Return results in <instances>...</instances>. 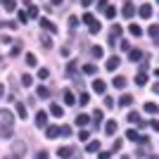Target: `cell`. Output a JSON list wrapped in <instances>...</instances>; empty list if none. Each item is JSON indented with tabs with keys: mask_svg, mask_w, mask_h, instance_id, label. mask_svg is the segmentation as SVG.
<instances>
[{
	"mask_svg": "<svg viewBox=\"0 0 159 159\" xmlns=\"http://www.w3.org/2000/svg\"><path fill=\"white\" fill-rule=\"evenodd\" d=\"M105 17H107V19H114V17H116V7L107 5V7H105Z\"/></svg>",
	"mask_w": 159,
	"mask_h": 159,
	"instance_id": "cell-24",
	"label": "cell"
},
{
	"mask_svg": "<svg viewBox=\"0 0 159 159\" xmlns=\"http://www.w3.org/2000/svg\"><path fill=\"white\" fill-rule=\"evenodd\" d=\"M74 124H76V126H81V128H83V126H88V124H90V116H88V114H83V112H81L79 116L74 119Z\"/></svg>",
	"mask_w": 159,
	"mask_h": 159,
	"instance_id": "cell-4",
	"label": "cell"
},
{
	"mask_svg": "<svg viewBox=\"0 0 159 159\" xmlns=\"http://www.w3.org/2000/svg\"><path fill=\"white\" fill-rule=\"evenodd\" d=\"M14 131V114L0 109V138H10Z\"/></svg>",
	"mask_w": 159,
	"mask_h": 159,
	"instance_id": "cell-1",
	"label": "cell"
},
{
	"mask_svg": "<svg viewBox=\"0 0 159 159\" xmlns=\"http://www.w3.org/2000/svg\"><path fill=\"white\" fill-rule=\"evenodd\" d=\"M128 121H131V124H138V128H145V126H147L145 121L138 116V112H131V114H128Z\"/></svg>",
	"mask_w": 159,
	"mask_h": 159,
	"instance_id": "cell-7",
	"label": "cell"
},
{
	"mask_svg": "<svg viewBox=\"0 0 159 159\" xmlns=\"http://www.w3.org/2000/svg\"><path fill=\"white\" fill-rule=\"evenodd\" d=\"M98 69H95V64H86L83 66V74H95Z\"/></svg>",
	"mask_w": 159,
	"mask_h": 159,
	"instance_id": "cell-40",
	"label": "cell"
},
{
	"mask_svg": "<svg viewBox=\"0 0 159 159\" xmlns=\"http://www.w3.org/2000/svg\"><path fill=\"white\" fill-rule=\"evenodd\" d=\"M145 112L147 114H157V105H154V102H147V105H145Z\"/></svg>",
	"mask_w": 159,
	"mask_h": 159,
	"instance_id": "cell-37",
	"label": "cell"
},
{
	"mask_svg": "<svg viewBox=\"0 0 159 159\" xmlns=\"http://www.w3.org/2000/svg\"><path fill=\"white\" fill-rule=\"evenodd\" d=\"M128 33H131L133 38H140V36H143V29H140L138 24H131V26H128Z\"/></svg>",
	"mask_w": 159,
	"mask_h": 159,
	"instance_id": "cell-13",
	"label": "cell"
},
{
	"mask_svg": "<svg viewBox=\"0 0 159 159\" xmlns=\"http://www.w3.org/2000/svg\"><path fill=\"white\" fill-rule=\"evenodd\" d=\"M116 66H119V57H109V60H107V69H109V71H114Z\"/></svg>",
	"mask_w": 159,
	"mask_h": 159,
	"instance_id": "cell-25",
	"label": "cell"
},
{
	"mask_svg": "<svg viewBox=\"0 0 159 159\" xmlns=\"http://www.w3.org/2000/svg\"><path fill=\"white\" fill-rule=\"evenodd\" d=\"M50 114H52V116H64V109H62V105H50Z\"/></svg>",
	"mask_w": 159,
	"mask_h": 159,
	"instance_id": "cell-19",
	"label": "cell"
},
{
	"mask_svg": "<svg viewBox=\"0 0 159 159\" xmlns=\"http://www.w3.org/2000/svg\"><path fill=\"white\" fill-rule=\"evenodd\" d=\"M60 135H62V138H66V135H71V126H66V124H62V126H60Z\"/></svg>",
	"mask_w": 159,
	"mask_h": 159,
	"instance_id": "cell-32",
	"label": "cell"
},
{
	"mask_svg": "<svg viewBox=\"0 0 159 159\" xmlns=\"http://www.w3.org/2000/svg\"><path fill=\"white\" fill-rule=\"evenodd\" d=\"M40 29H45L48 33H55V31H57V26H55V24H52L50 19H45V17L40 19Z\"/></svg>",
	"mask_w": 159,
	"mask_h": 159,
	"instance_id": "cell-6",
	"label": "cell"
},
{
	"mask_svg": "<svg viewBox=\"0 0 159 159\" xmlns=\"http://www.w3.org/2000/svg\"><path fill=\"white\" fill-rule=\"evenodd\" d=\"M138 14L140 17H143V19H150V17H152V5H140V10H138Z\"/></svg>",
	"mask_w": 159,
	"mask_h": 159,
	"instance_id": "cell-5",
	"label": "cell"
},
{
	"mask_svg": "<svg viewBox=\"0 0 159 159\" xmlns=\"http://www.w3.org/2000/svg\"><path fill=\"white\" fill-rule=\"evenodd\" d=\"M24 60H26V64H29V66H36V62H38L33 52H26V57H24Z\"/></svg>",
	"mask_w": 159,
	"mask_h": 159,
	"instance_id": "cell-33",
	"label": "cell"
},
{
	"mask_svg": "<svg viewBox=\"0 0 159 159\" xmlns=\"http://www.w3.org/2000/svg\"><path fill=\"white\" fill-rule=\"evenodd\" d=\"M88 152H100V143H98V140H88Z\"/></svg>",
	"mask_w": 159,
	"mask_h": 159,
	"instance_id": "cell-23",
	"label": "cell"
},
{
	"mask_svg": "<svg viewBox=\"0 0 159 159\" xmlns=\"http://www.w3.org/2000/svg\"><path fill=\"white\" fill-rule=\"evenodd\" d=\"M126 138H128V140H133V143H143V140H145L143 135H138V131H133V128L126 133Z\"/></svg>",
	"mask_w": 159,
	"mask_h": 159,
	"instance_id": "cell-14",
	"label": "cell"
},
{
	"mask_svg": "<svg viewBox=\"0 0 159 159\" xmlns=\"http://www.w3.org/2000/svg\"><path fill=\"white\" fill-rule=\"evenodd\" d=\"M157 2H159V0H157Z\"/></svg>",
	"mask_w": 159,
	"mask_h": 159,
	"instance_id": "cell-54",
	"label": "cell"
},
{
	"mask_svg": "<svg viewBox=\"0 0 159 159\" xmlns=\"http://www.w3.org/2000/svg\"><path fill=\"white\" fill-rule=\"evenodd\" d=\"M36 95H38V98H43V100H45L48 95H50V90H48L45 86H38V90H36Z\"/></svg>",
	"mask_w": 159,
	"mask_h": 159,
	"instance_id": "cell-30",
	"label": "cell"
},
{
	"mask_svg": "<svg viewBox=\"0 0 159 159\" xmlns=\"http://www.w3.org/2000/svg\"><path fill=\"white\" fill-rule=\"evenodd\" d=\"M152 90H154V93H159V81H157V83L152 86Z\"/></svg>",
	"mask_w": 159,
	"mask_h": 159,
	"instance_id": "cell-51",
	"label": "cell"
},
{
	"mask_svg": "<svg viewBox=\"0 0 159 159\" xmlns=\"http://www.w3.org/2000/svg\"><path fill=\"white\" fill-rule=\"evenodd\" d=\"M36 159H50V154H48V152H45V150H40V152H38V154H36Z\"/></svg>",
	"mask_w": 159,
	"mask_h": 159,
	"instance_id": "cell-43",
	"label": "cell"
},
{
	"mask_svg": "<svg viewBox=\"0 0 159 159\" xmlns=\"http://www.w3.org/2000/svg\"><path fill=\"white\" fill-rule=\"evenodd\" d=\"M45 133H48V138H50V140L60 138V126H45Z\"/></svg>",
	"mask_w": 159,
	"mask_h": 159,
	"instance_id": "cell-10",
	"label": "cell"
},
{
	"mask_svg": "<svg viewBox=\"0 0 159 159\" xmlns=\"http://www.w3.org/2000/svg\"><path fill=\"white\" fill-rule=\"evenodd\" d=\"M133 105V98H131V95H121V98H119V107H131Z\"/></svg>",
	"mask_w": 159,
	"mask_h": 159,
	"instance_id": "cell-16",
	"label": "cell"
},
{
	"mask_svg": "<svg viewBox=\"0 0 159 159\" xmlns=\"http://www.w3.org/2000/svg\"><path fill=\"white\" fill-rule=\"evenodd\" d=\"M88 102H90V95H88V93H81V98H79V105H81V107H86Z\"/></svg>",
	"mask_w": 159,
	"mask_h": 159,
	"instance_id": "cell-34",
	"label": "cell"
},
{
	"mask_svg": "<svg viewBox=\"0 0 159 159\" xmlns=\"http://www.w3.org/2000/svg\"><path fill=\"white\" fill-rule=\"evenodd\" d=\"M116 36H121V26H114L112 33H109V38H112V45L116 43Z\"/></svg>",
	"mask_w": 159,
	"mask_h": 159,
	"instance_id": "cell-31",
	"label": "cell"
},
{
	"mask_svg": "<svg viewBox=\"0 0 159 159\" xmlns=\"http://www.w3.org/2000/svg\"><path fill=\"white\" fill-rule=\"evenodd\" d=\"M128 60H131V62L143 60V52H140V50H135V48H131V50H128Z\"/></svg>",
	"mask_w": 159,
	"mask_h": 159,
	"instance_id": "cell-12",
	"label": "cell"
},
{
	"mask_svg": "<svg viewBox=\"0 0 159 159\" xmlns=\"http://www.w3.org/2000/svg\"><path fill=\"white\" fill-rule=\"evenodd\" d=\"M69 26L76 29V26H79V19H76V17H69Z\"/></svg>",
	"mask_w": 159,
	"mask_h": 159,
	"instance_id": "cell-45",
	"label": "cell"
},
{
	"mask_svg": "<svg viewBox=\"0 0 159 159\" xmlns=\"http://www.w3.org/2000/svg\"><path fill=\"white\" fill-rule=\"evenodd\" d=\"M62 98H64V105H74V102H76V98H74L71 90H64V93H62Z\"/></svg>",
	"mask_w": 159,
	"mask_h": 159,
	"instance_id": "cell-18",
	"label": "cell"
},
{
	"mask_svg": "<svg viewBox=\"0 0 159 159\" xmlns=\"http://www.w3.org/2000/svg\"><path fill=\"white\" fill-rule=\"evenodd\" d=\"M2 7H5V12H14V10H17V2H14V0H2Z\"/></svg>",
	"mask_w": 159,
	"mask_h": 159,
	"instance_id": "cell-21",
	"label": "cell"
},
{
	"mask_svg": "<svg viewBox=\"0 0 159 159\" xmlns=\"http://www.w3.org/2000/svg\"><path fill=\"white\" fill-rule=\"evenodd\" d=\"M147 33H150V38H152L154 43L159 45V26H157V24H152V26L147 29Z\"/></svg>",
	"mask_w": 159,
	"mask_h": 159,
	"instance_id": "cell-11",
	"label": "cell"
},
{
	"mask_svg": "<svg viewBox=\"0 0 159 159\" xmlns=\"http://www.w3.org/2000/svg\"><path fill=\"white\" fill-rule=\"evenodd\" d=\"M36 126H38V128H45L48 126V114L45 112H38V114H36Z\"/></svg>",
	"mask_w": 159,
	"mask_h": 159,
	"instance_id": "cell-8",
	"label": "cell"
},
{
	"mask_svg": "<svg viewBox=\"0 0 159 159\" xmlns=\"http://www.w3.org/2000/svg\"><path fill=\"white\" fill-rule=\"evenodd\" d=\"M66 79H76V62H69V66H66Z\"/></svg>",
	"mask_w": 159,
	"mask_h": 159,
	"instance_id": "cell-20",
	"label": "cell"
},
{
	"mask_svg": "<svg viewBox=\"0 0 159 159\" xmlns=\"http://www.w3.org/2000/svg\"><path fill=\"white\" fill-rule=\"evenodd\" d=\"M21 83H24V88H29L33 83V76H29V74H24V76H21Z\"/></svg>",
	"mask_w": 159,
	"mask_h": 159,
	"instance_id": "cell-36",
	"label": "cell"
},
{
	"mask_svg": "<svg viewBox=\"0 0 159 159\" xmlns=\"http://www.w3.org/2000/svg\"><path fill=\"white\" fill-rule=\"evenodd\" d=\"M79 138L83 140V143H88V138H90V133H88V131H81V133H79Z\"/></svg>",
	"mask_w": 159,
	"mask_h": 159,
	"instance_id": "cell-42",
	"label": "cell"
},
{
	"mask_svg": "<svg viewBox=\"0 0 159 159\" xmlns=\"http://www.w3.org/2000/svg\"><path fill=\"white\" fill-rule=\"evenodd\" d=\"M109 157H112V152H100L98 154V159H109Z\"/></svg>",
	"mask_w": 159,
	"mask_h": 159,
	"instance_id": "cell-49",
	"label": "cell"
},
{
	"mask_svg": "<svg viewBox=\"0 0 159 159\" xmlns=\"http://www.w3.org/2000/svg\"><path fill=\"white\" fill-rule=\"evenodd\" d=\"M2 95H5V86H0V98H2Z\"/></svg>",
	"mask_w": 159,
	"mask_h": 159,
	"instance_id": "cell-53",
	"label": "cell"
},
{
	"mask_svg": "<svg viewBox=\"0 0 159 159\" xmlns=\"http://www.w3.org/2000/svg\"><path fill=\"white\" fill-rule=\"evenodd\" d=\"M121 50H126V52H128V50H131V43H128V40H121Z\"/></svg>",
	"mask_w": 159,
	"mask_h": 159,
	"instance_id": "cell-46",
	"label": "cell"
},
{
	"mask_svg": "<svg viewBox=\"0 0 159 159\" xmlns=\"http://www.w3.org/2000/svg\"><path fill=\"white\" fill-rule=\"evenodd\" d=\"M26 152H29L26 143H24V140H14V143H12V157H10V159H24Z\"/></svg>",
	"mask_w": 159,
	"mask_h": 159,
	"instance_id": "cell-2",
	"label": "cell"
},
{
	"mask_svg": "<svg viewBox=\"0 0 159 159\" xmlns=\"http://www.w3.org/2000/svg\"><path fill=\"white\" fill-rule=\"evenodd\" d=\"M40 45L45 48V50H50V48H52V40H50V36H40Z\"/></svg>",
	"mask_w": 159,
	"mask_h": 159,
	"instance_id": "cell-28",
	"label": "cell"
},
{
	"mask_svg": "<svg viewBox=\"0 0 159 159\" xmlns=\"http://www.w3.org/2000/svg\"><path fill=\"white\" fill-rule=\"evenodd\" d=\"M133 14H135V5H131V2H126V5H124V17H126V19H131Z\"/></svg>",
	"mask_w": 159,
	"mask_h": 159,
	"instance_id": "cell-15",
	"label": "cell"
},
{
	"mask_svg": "<svg viewBox=\"0 0 159 159\" xmlns=\"http://www.w3.org/2000/svg\"><path fill=\"white\" fill-rule=\"evenodd\" d=\"M150 126H152V131L159 133V119H152V121H150Z\"/></svg>",
	"mask_w": 159,
	"mask_h": 159,
	"instance_id": "cell-44",
	"label": "cell"
},
{
	"mask_svg": "<svg viewBox=\"0 0 159 159\" xmlns=\"http://www.w3.org/2000/svg\"><path fill=\"white\" fill-rule=\"evenodd\" d=\"M48 76H50V71H48L45 66H40L38 69V79H48Z\"/></svg>",
	"mask_w": 159,
	"mask_h": 159,
	"instance_id": "cell-38",
	"label": "cell"
},
{
	"mask_svg": "<svg viewBox=\"0 0 159 159\" xmlns=\"http://www.w3.org/2000/svg\"><path fill=\"white\" fill-rule=\"evenodd\" d=\"M112 83H114V88H119V90H121V88H126V79H124V76H116Z\"/></svg>",
	"mask_w": 159,
	"mask_h": 159,
	"instance_id": "cell-26",
	"label": "cell"
},
{
	"mask_svg": "<svg viewBox=\"0 0 159 159\" xmlns=\"http://www.w3.org/2000/svg\"><path fill=\"white\" fill-rule=\"evenodd\" d=\"M26 14H29V17H38V10H36V7H29Z\"/></svg>",
	"mask_w": 159,
	"mask_h": 159,
	"instance_id": "cell-47",
	"label": "cell"
},
{
	"mask_svg": "<svg viewBox=\"0 0 159 159\" xmlns=\"http://www.w3.org/2000/svg\"><path fill=\"white\" fill-rule=\"evenodd\" d=\"M102 119H105V114L100 112V109H95V114H93V121H95V126L100 128V124H102Z\"/></svg>",
	"mask_w": 159,
	"mask_h": 159,
	"instance_id": "cell-27",
	"label": "cell"
},
{
	"mask_svg": "<svg viewBox=\"0 0 159 159\" xmlns=\"http://www.w3.org/2000/svg\"><path fill=\"white\" fill-rule=\"evenodd\" d=\"M17 114H19V119H26V105L24 102H17Z\"/></svg>",
	"mask_w": 159,
	"mask_h": 159,
	"instance_id": "cell-22",
	"label": "cell"
},
{
	"mask_svg": "<svg viewBox=\"0 0 159 159\" xmlns=\"http://www.w3.org/2000/svg\"><path fill=\"white\" fill-rule=\"evenodd\" d=\"M81 21L90 26V24H93V21H95V17H93V14H90V12H86V14H83V19H81Z\"/></svg>",
	"mask_w": 159,
	"mask_h": 159,
	"instance_id": "cell-35",
	"label": "cell"
},
{
	"mask_svg": "<svg viewBox=\"0 0 159 159\" xmlns=\"http://www.w3.org/2000/svg\"><path fill=\"white\" fill-rule=\"evenodd\" d=\"M88 29H90V33H100V24H98V21H93Z\"/></svg>",
	"mask_w": 159,
	"mask_h": 159,
	"instance_id": "cell-41",
	"label": "cell"
},
{
	"mask_svg": "<svg viewBox=\"0 0 159 159\" xmlns=\"http://www.w3.org/2000/svg\"><path fill=\"white\" fill-rule=\"evenodd\" d=\"M71 154H74V147H69V145H64V147L57 150V157L60 159H71Z\"/></svg>",
	"mask_w": 159,
	"mask_h": 159,
	"instance_id": "cell-3",
	"label": "cell"
},
{
	"mask_svg": "<svg viewBox=\"0 0 159 159\" xmlns=\"http://www.w3.org/2000/svg\"><path fill=\"white\" fill-rule=\"evenodd\" d=\"M102 55H105V50H102L100 45H95L93 48V57H102Z\"/></svg>",
	"mask_w": 159,
	"mask_h": 159,
	"instance_id": "cell-39",
	"label": "cell"
},
{
	"mask_svg": "<svg viewBox=\"0 0 159 159\" xmlns=\"http://www.w3.org/2000/svg\"><path fill=\"white\" fill-rule=\"evenodd\" d=\"M145 83H147V76H145V71H140L135 76V86H145Z\"/></svg>",
	"mask_w": 159,
	"mask_h": 159,
	"instance_id": "cell-29",
	"label": "cell"
},
{
	"mask_svg": "<svg viewBox=\"0 0 159 159\" xmlns=\"http://www.w3.org/2000/svg\"><path fill=\"white\" fill-rule=\"evenodd\" d=\"M26 19H29V14L21 10V12H19V21H24V24H26Z\"/></svg>",
	"mask_w": 159,
	"mask_h": 159,
	"instance_id": "cell-48",
	"label": "cell"
},
{
	"mask_svg": "<svg viewBox=\"0 0 159 159\" xmlns=\"http://www.w3.org/2000/svg\"><path fill=\"white\" fill-rule=\"evenodd\" d=\"M93 90H95V93H105V90H107V83L102 79H95L93 81Z\"/></svg>",
	"mask_w": 159,
	"mask_h": 159,
	"instance_id": "cell-9",
	"label": "cell"
},
{
	"mask_svg": "<svg viewBox=\"0 0 159 159\" xmlns=\"http://www.w3.org/2000/svg\"><path fill=\"white\" fill-rule=\"evenodd\" d=\"M62 2H64V0H52V5H62Z\"/></svg>",
	"mask_w": 159,
	"mask_h": 159,
	"instance_id": "cell-52",
	"label": "cell"
},
{
	"mask_svg": "<svg viewBox=\"0 0 159 159\" xmlns=\"http://www.w3.org/2000/svg\"><path fill=\"white\" fill-rule=\"evenodd\" d=\"M93 2H95V0H81V5H83V7H90Z\"/></svg>",
	"mask_w": 159,
	"mask_h": 159,
	"instance_id": "cell-50",
	"label": "cell"
},
{
	"mask_svg": "<svg viewBox=\"0 0 159 159\" xmlns=\"http://www.w3.org/2000/svg\"><path fill=\"white\" fill-rule=\"evenodd\" d=\"M105 133L107 135H114V133H116V121H107L105 124Z\"/></svg>",
	"mask_w": 159,
	"mask_h": 159,
	"instance_id": "cell-17",
	"label": "cell"
}]
</instances>
